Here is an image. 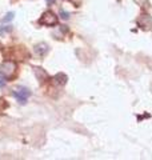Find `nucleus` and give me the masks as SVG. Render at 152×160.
Segmentation results:
<instances>
[{"mask_svg": "<svg viewBox=\"0 0 152 160\" xmlns=\"http://www.w3.org/2000/svg\"><path fill=\"white\" fill-rule=\"evenodd\" d=\"M39 24L40 26H45V27H53L58 24V16L52 11H47L39 19Z\"/></svg>", "mask_w": 152, "mask_h": 160, "instance_id": "nucleus-3", "label": "nucleus"}, {"mask_svg": "<svg viewBox=\"0 0 152 160\" xmlns=\"http://www.w3.org/2000/svg\"><path fill=\"white\" fill-rule=\"evenodd\" d=\"M47 2H48V4H52V3L55 2V0H47Z\"/></svg>", "mask_w": 152, "mask_h": 160, "instance_id": "nucleus-8", "label": "nucleus"}, {"mask_svg": "<svg viewBox=\"0 0 152 160\" xmlns=\"http://www.w3.org/2000/svg\"><path fill=\"white\" fill-rule=\"evenodd\" d=\"M4 84H6V79H4L2 75H0V87H3Z\"/></svg>", "mask_w": 152, "mask_h": 160, "instance_id": "nucleus-7", "label": "nucleus"}, {"mask_svg": "<svg viewBox=\"0 0 152 160\" xmlns=\"http://www.w3.org/2000/svg\"><path fill=\"white\" fill-rule=\"evenodd\" d=\"M35 52H36L38 56L43 58L44 55L48 52V46L45 43H39L38 46H35Z\"/></svg>", "mask_w": 152, "mask_h": 160, "instance_id": "nucleus-4", "label": "nucleus"}, {"mask_svg": "<svg viewBox=\"0 0 152 160\" xmlns=\"http://www.w3.org/2000/svg\"><path fill=\"white\" fill-rule=\"evenodd\" d=\"M12 93H13V98L16 99L20 104H24L29 99V96H31V91L24 86H18L13 89Z\"/></svg>", "mask_w": 152, "mask_h": 160, "instance_id": "nucleus-2", "label": "nucleus"}, {"mask_svg": "<svg viewBox=\"0 0 152 160\" xmlns=\"http://www.w3.org/2000/svg\"><path fill=\"white\" fill-rule=\"evenodd\" d=\"M7 107H8V104H7L6 100H4V99H0V112H3Z\"/></svg>", "mask_w": 152, "mask_h": 160, "instance_id": "nucleus-5", "label": "nucleus"}, {"mask_svg": "<svg viewBox=\"0 0 152 160\" xmlns=\"http://www.w3.org/2000/svg\"><path fill=\"white\" fill-rule=\"evenodd\" d=\"M13 16H15V13H13V12H8V13H7V16L3 19V22H9V20H12V19H13Z\"/></svg>", "mask_w": 152, "mask_h": 160, "instance_id": "nucleus-6", "label": "nucleus"}, {"mask_svg": "<svg viewBox=\"0 0 152 160\" xmlns=\"http://www.w3.org/2000/svg\"><path fill=\"white\" fill-rule=\"evenodd\" d=\"M16 72H18V64L12 62V60H6L0 66V75L6 80H12L16 76Z\"/></svg>", "mask_w": 152, "mask_h": 160, "instance_id": "nucleus-1", "label": "nucleus"}]
</instances>
